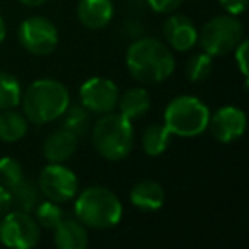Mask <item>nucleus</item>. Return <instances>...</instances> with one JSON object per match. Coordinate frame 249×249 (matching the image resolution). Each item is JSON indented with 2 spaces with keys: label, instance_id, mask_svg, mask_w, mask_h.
Instances as JSON below:
<instances>
[{
  "label": "nucleus",
  "instance_id": "3",
  "mask_svg": "<svg viewBox=\"0 0 249 249\" xmlns=\"http://www.w3.org/2000/svg\"><path fill=\"white\" fill-rule=\"evenodd\" d=\"M132 121L120 113H104L92 128V143L101 157L107 160H123L133 149Z\"/></svg>",
  "mask_w": 249,
  "mask_h": 249
},
{
  "label": "nucleus",
  "instance_id": "30",
  "mask_svg": "<svg viewBox=\"0 0 249 249\" xmlns=\"http://www.w3.org/2000/svg\"><path fill=\"white\" fill-rule=\"evenodd\" d=\"M21 4L28 5V7H38V5H43L46 0H19Z\"/></svg>",
  "mask_w": 249,
  "mask_h": 249
},
{
  "label": "nucleus",
  "instance_id": "2",
  "mask_svg": "<svg viewBox=\"0 0 249 249\" xmlns=\"http://www.w3.org/2000/svg\"><path fill=\"white\" fill-rule=\"evenodd\" d=\"M24 116L35 124H45L63 116L70 104V94L55 79L35 80L21 97Z\"/></svg>",
  "mask_w": 249,
  "mask_h": 249
},
{
  "label": "nucleus",
  "instance_id": "18",
  "mask_svg": "<svg viewBox=\"0 0 249 249\" xmlns=\"http://www.w3.org/2000/svg\"><path fill=\"white\" fill-rule=\"evenodd\" d=\"M28 133V118L14 109L0 113V140L7 143L19 142Z\"/></svg>",
  "mask_w": 249,
  "mask_h": 249
},
{
  "label": "nucleus",
  "instance_id": "15",
  "mask_svg": "<svg viewBox=\"0 0 249 249\" xmlns=\"http://www.w3.org/2000/svg\"><path fill=\"white\" fill-rule=\"evenodd\" d=\"M130 201L139 210L157 212L159 208H162L164 201H166V191L156 181H140L130 191Z\"/></svg>",
  "mask_w": 249,
  "mask_h": 249
},
{
  "label": "nucleus",
  "instance_id": "31",
  "mask_svg": "<svg viewBox=\"0 0 249 249\" xmlns=\"http://www.w3.org/2000/svg\"><path fill=\"white\" fill-rule=\"evenodd\" d=\"M5 33H7V28H5L4 18H2V16H0V43L4 41V38H5Z\"/></svg>",
  "mask_w": 249,
  "mask_h": 249
},
{
  "label": "nucleus",
  "instance_id": "16",
  "mask_svg": "<svg viewBox=\"0 0 249 249\" xmlns=\"http://www.w3.org/2000/svg\"><path fill=\"white\" fill-rule=\"evenodd\" d=\"M53 231V241L60 249H84L89 244L87 229L80 220H62Z\"/></svg>",
  "mask_w": 249,
  "mask_h": 249
},
{
  "label": "nucleus",
  "instance_id": "10",
  "mask_svg": "<svg viewBox=\"0 0 249 249\" xmlns=\"http://www.w3.org/2000/svg\"><path fill=\"white\" fill-rule=\"evenodd\" d=\"M80 104L89 113H111L118 104V87L113 80L104 77H92L86 80L79 90Z\"/></svg>",
  "mask_w": 249,
  "mask_h": 249
},
{
  "label": "nucleus",
  "instance_id": "13",
  "mask_svg": "<svg viewBox=\"0 0 249 249\" xmlns=\"http://www.w3.org/2000/svg\"><path fill=\"white\" fill-rule=\"evenodd\" d=\"M77 143H79V137L63 126V128L53 132L46 139L45 145H43V154L50 162L62 164L73 156Z\"/></svg>",
  "mask_w": 249,
  "mask_h": 249
},
{
  "label": "nucleus",
  "instance_id": "20",
  "mask_svg": "<svg viewBox=\"0 0 249 249\" xmlns=\"http://www.w3.org/2000/svg\"><path fill=\"white\" fill-rule=\"evenodd\" d=\"M171 142V132L164 124H150L147 126L142 135V149L147 156L157 157L164 154V150L169 147Z\"/></svg>",
  "mask_w": 249,
  "mask_h": 249
},
{
  "label": "nucleus",
  "instance_id": "5",
  "mask_svg": "<svg viewBox=\"0 0 249 249\" xmlns=\"http://www.w3.org/2000/svg\"><path fill=\"white\" fill-rule=\"evenodd\" d=\"M210 111L207 104L195 96L174 97L164 111V126L171 135L196 137L208 128Z\"/></svg>",
  "mask_w": 249,
  "mask_h": 249
},
{
  "label": "nucleus",
  "instance_id": "11",
  "mask_svg": "<svg viewBox=\"0 0 249 249\" xmlns=\"http://www.w3.org/2000/svg\"><path fill=\"white\" fill-rule=\"evenodd\" d=\"M246 113L241 107L224 106L213 114H210L208 128L215 140L220 143H231L239 140L246 132Z\"/></svg>",
  "mask_w": 249,
  "mask_h": 249
},
{
  "label": "nucleus",
  "instance_id": "29",
  "mask_svg": "<svg viewBox=\"0 0 249 249\" xmlns=\"http://www.w3.org/2000/svg\"><path fill=\"white\" fill-rule=\"evenodd\" d=\"M12 207V198H11V191L7 188L0 186V217H4Z\"/></svg>",
  "mask_w": 249,
  "mask_h": 249
},
{
  "label": "nucleus",
  "instance_id": "7",
  "mask_svg": "<svg viewBox=\"0 0 249 249\" xmlns=\"http://www.w3.org/2000/svg\"><path fill=\"white\" fill-rule=\"evenodd\" d=\"M39 225L31 213L16 210L4 215L0 222V241L7 248L14 249H29L39 242Z\"/></svg>",
  "mask_w": 249,
  "mask_h": 249
},
{
  "label": "nucleus",
  "instance_id": "17",
  "mask_svg": "<svg viewBox=\"0 0 249 249\" xmlns=\"http://www.w3.org/2000/svg\"><path fill=\"white\" fill-rule=\"evenodd\" d=\"M120 114L128 118L130 121L143 118L150 109V96L143 87H133L118 97Z\"/></svg>",
  "mask_w": 249,
  "mask_h": 249
},
{
  "label": "nucleus",
  "instance_id": "6",
  "mask_svg": "<svg viewBox=\"0 0 249 249\" xmlns=\"http://www.w3.org/2000/svg\"><path fill=\"white\" fill-rule=\"evenodd\" d=\"M242 39V24L234 16H217L198 33V41L210 56H222L234 52Z\"/></svg>",
  "mask_w": 249,
  "mask_h": 249
},
{
  "label": "nucleus",
  "instance_id": "19",
  "mask_svg": "<svg viewBox=\"0 0 249 249\" xmlns=\"http://www.w3.org/2000/svg\"><path fill=\"white\" fill-rule=\"evenodd\" d=\"M9 191H11L12 205L21 212L31 213L41 201V191H39L38 184L31 183L28 179H22L21 183H18Z\"/></svg>",
  "mask_w": 249,
  "mask_h": 249
},
{
  "label": "nucleus",
  "instance_id": "14",
  "mask_svg": "<svg viewBox=\"0 0 249 249\" xmlns=\"http://www.w3.org/2000/svg\"><path fill=\"white\" fill-rule=\"evenodd\" d=\"M111 0H80L77 7L79 21L87 29H103L113 19Z\"/></svg>",
  "mask_w": 249,
  "mask_h": 249
},
{
  "label": "nucleus",
  "instance_id": "1",
  "mask_svg": "<svg viewBox=\"0 0 249 249\" xmlns=\"http://www.w3.org/2000/svg\"><path fill=\"white\" fill-rule=\"evenodd\" d=\"M126 67L139 82L157 84L173 75L176 62L167 45L156 38H142L130 45Z\"/></svg>",
  "mask_w": 249,
  "mask_h": 249
},
{
  "label": "nucleus",
  "instance_id": "12",
  "mask_svg": "<svg viewBox=\"0 0 249 249\" xmlns=\"http://www.w3.org/2000/svg\"><path fill=\"white\" fill-rule=\"evenodd\" d=\"M164 36L171 48L188 52L198 43V29L186 16H173L164 22Z\"/></svg>",
  "mask_w": 249,
  "mask_h": 249
},
{
  "label": "nucleus",
  "instance_id": "22",
  "mask_svg": "<svg viewBox=\"0 0 249 249\" xmlns=\"http://www.w3.org/2000/svg\"><path fill=\"white\" fill-rule=\"evenodd\" d=\"M213 70V60L208 53H200L188 60L186 63V77L191 82H203L210 77Z\"/></svg>",
  "mask_w": 249,
  "mask_h": 249
},
{
  "label": "nucleus",
  "instance_id": "21",
  "mask_svg": "<svg viewBox=\"0 0 249 249\" xmlns=\"http://www.w3.org/2000/svg\"><path fill=\"white\" fill-rule=\"evenodd\" d=\"M21 84L12 73L0 72V111L14 109L21 103Z\"/></svg>",
  "mask_w": 249,
  "mask_h": 249
},
{
  "label": "nucleus",
  "instance_id": "25",
  "mask_svg": "<svg viewBox=\"0 0 249 249\" xmlns=\"http://www.w3.org/2000/svg\"><path fill=\"white\" fill-rule=\"evenodd\" d=\"M22 179H24V173H22V166L19 160L12 157L0 159V186L12 190Z\"/></svg>",
  "mask_w": 249,
  "mask_h": 249
},
{
  "label": "nucleus",
  "instance_id": "9",
  "mask_svg": "<svg viewBox=\"0 0 249 249\" xmlns=\"http://www.w3.org/2000/svg\"><path fill=\"white\" fill-rule=\"evenodd\" d=\"M38 188L41 195H45L48 200L60 205L75 198L79 191V181H77L75 173L70 171L69 167L50 162V166H46L39 173Z\"/></svg>",
  "mask_w": 249,
  "mask_h": 249
},
{
  "label": "nucleus",
  "instance_id": "8",
  "mask_svg": "<svg viewBox=\"0 0 249 249\" xmlns=\"http://www.w3.org/2000/svg\"><path fill=\"white\" fill-rule=\"evenodd\" d=\"M19 43L31 55H50L58 45V29L52 21L41 16H35L19 26Z\"/></svg>",
  "mask_w": 249,
  "mask_h": 249
},
{
  "label": "nucleus",
  "instance_id": "28",
  "mask_svg": "<svg viewBox=\"0 0 249 249\" xmlns=\"http://www.w3.org/2000/svg\"><path fill=\"white\" fill-rule=\"evenodd\" d=\"M218 2L231 16L242 14L246 11V5H248V0H218Z\"/></svg>",
  "mask_w": 249,
  "mask_h": 249
},
{
  "label": "nucleus",
  "instance_id": "24",
  "mask_svg": "<svg viewBox=\"0 0 249 249\" xmlns=\"http://www.w3.org/2000/svg\"><path fill=\"white\" fill-rule=\"evenodd\" d=\"M36 212V222L39 227L45 229H55L60 222L63 220V212L58 207V203L48 200V201H39L38 207L35 208Z\"/></svg>",
  "mask_w": 249,
  "mask_h": 249
},
{
  "label": "nucleus",
  "instance_id": "27",
  "mask_svg": "<svg viewBox=\"0 0 249 249\" xmlns=\"http://www.w3.org/2000/svg\"><path fill=\"white\" fill-rule=\"evenodd\" d=\"M235 52V63H237L239 70L244 77H248V41L239 43L237 46L234 48Z\"/></svg>",
  "mask_w": 249,
  "mask_h": 249
},
{
  "label": "nucleus",
  "instance_id": "23",
  "mask_svg": "<svg viewBox=\"0 0 249 249\" xmlns=\"http://www.w3.org/2000/svg\"><path fill=\"white\" fill-rule=\"evenodd\" d=\"M65 126L67 130L73 132L77 137L84 135L89 128V111L82 104H72L65 109Z\"/></svg>",
  "mask_w": 249,
  "mask_h": 249
},
{
  "label": "nucleus",
  "instance_id": "4",
  "mask_svg": "<svg viewBox=\"0 0 249 249\" xmlns=\"http://www.w3.org/2000/svg\"><path fill=\"white\" fill-rule=\"evenodd\" d=\"M75 196L77 220L82 222L86 227L111 229L121 220L123 215L121 201L107 188L90 186Z\"/></svg>",
  "mask_w": 249,
  "mask_h": 249
},
{
  "label": "nucleus",
  "instance_id": "26",
  "mask_svg": "<svg viewBox=\"0 0 249 249\" xmlns=\"http://www.w3.org/2000/svg\"><path fill=\"white\" fill-rule=\"evenodd\" d=\"M147 2L152 11L159 12V14H167V12L176 11L183 0H147Z\"/></svg>",
  "mask_w": 249,
  "mask_h": 249
}]
</instances>
